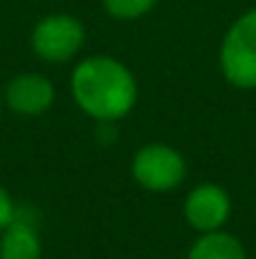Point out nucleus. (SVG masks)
Listing matches in <instances>:
<instances>
[{"label": "nucleus", "instance_id": "obj_9", "mask_svg": "<svg viewBox=\"0 0 256 259\" xmlns=\"http://www.w3.org/2000/svg\"><path fill=\"white\" fill-rule=\"evenodd\" d=\"M159 0H103L106 10L118 20H136L146 15Z\"/></svg>", "mask_w": 256, "mask_h": 259}, {"label": "nucleus", "instance_id": "obj_2", "mask_svg": "<svg viewBox=\"0 0 256 259\" xmlns=\"http://www.w3.org/2000/svg\"><path fill=\"white\" fill-rule=\"evenodd\" d=\"M224 78L236 88H256V8L239 15L226 30L219 51Z\"/></svg>", "mask_w": 256, "mask_h": 259}, {"label": "nucleus", "instance_id": "obj_7", "mask_svg": "<svg viewBox=\"0 0 256 259\" xmlns=\"http://www.w3.org/2000/svg\"><path fill=\"white\" fill-rule=\"evenodd\" d=\"M40 254L43 247L35 219L18 211L15 219L0 232V259H40Z\"/></svg>", "mask_w": 256, "mask_h": 259}, {"label": "nucleus", "instance_id": "obj_8", "mask_svg": "<svg viewBox=\"0 0 256 259\" xmlns=\"http://www.w3.org/2000/svg\"><path fill=\"white\" fill-rule=\"evenodd\" d=\"M186 259H246V249L234 234L219 229L201 234L191 244Z\"/></svg>", "mask_w": 256, "mask_h": 259}, {"label": "nucleus", "instance_id": "obj_4", "mask_svg": "<svg viewBox=\"0 0 256 259\" xmlns=\"http://www.w3.org/2000/svg\"><path fill=\"white\" fill-rule=\"evenodd\" d=\"M131 174L148 191H171L186 179V159L166 144H146L133 154Z\"/></svg>", "mask_w": 256, "mask_h": 259}, {"label": "nucleus", "instance_id": "obj_1", "mask_svg": "<svg viewBox=\"0 0 256 259\" xmlns=\"http://www.w3.org/2000/svg\"><path fill=\"white\" fill-rule=\"evenodd\" d=\"M71 93L85 116L98 123H116L133 111L138 83L121 61L111 56H90L76 66Z\"/></svg>", "mask_w": 256, "mask_h": 259}, {"label": "nucleus", "instance_id": "obj_10", "mask_svg": "<svg viewBox=\"0 0 256 259\" xmlns=\"http://www.w3.org/2000/svg\"><path fill=\"white\" fill-rule=\"evenodd\" d=\"M15 214H18V206H15V201H13V196L0 186V232L15 219Z\"/></svg>", "mask_w": 256, "mask_h": 259}, {"label": "nucleus", "instance_id": "obj_3", "mask_svg": "<svg viewBox=\"0 0 256 259\" xmlns=\"http://www.w3.org/2000/svg\"><path fill=\"white\" fill-rule=\"evenodd\" d=\"M85 40L83 23L68 13H56L43 18L30 35V46L38 58L48 63H66L71 61Z\"/></svg>", "mask_w": 256, "mask_h": 259}, {"label": "nucleus", "instance_id": "obj_5", "mask_svg": "<svg viewBox=\"0 0 256 259\" xmlns=\"http://www.w3.org/2000/svg\"><path fill=\"white\" fill-rule=\"evenodd\" d=\"M183 217L198 234L219 232L231 217V196L219 184H198L183 201Z\"/></svg>", "mask_w": 256, "mask_h": 259}, {"label": "nucleus", "instance_id": "obj_6", "mask_svg": "<svg viewBox=\"0 0 256 259\" xmlns=\"http://www.w3.org/2000/svg\"><path fill=\"white\" fill-rule=\"evenodd\" d=\"M53 101L56 88L40 73H20L3 91V103H8L18 116H40L53 106Z\"/></svg>", "mask_w": 256, "mask_h": 259}, {"label": "nucleus", "instance_id": "obj_11", "mask_svg": "<svg viewBox=\"0 0 256 259\" xmlns=\"http://www.w3.org/2000/svg\"><path fill=\"white\" fill-rule=\"evenodd\" d=\"M0 108H3V93H0Z\"/></svg>", "mask_w": 256, "mask_h": 259}]
</instances>
